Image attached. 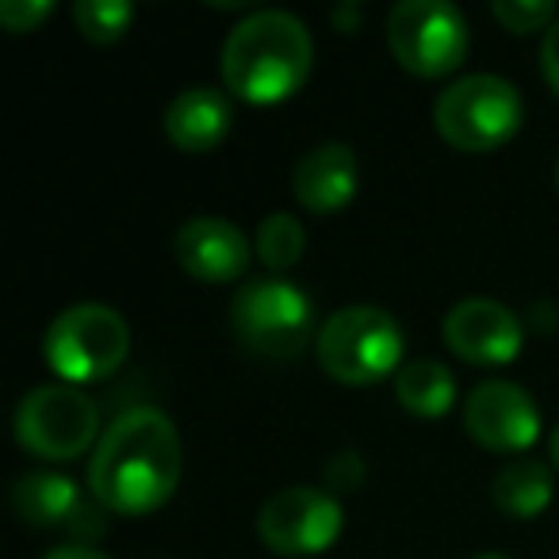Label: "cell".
<instances>
[{"label":"cell","instance_id":"obj_23","mask_svg":"<svg viewBox=\"0 0 559 559\" xmlns=\"http://www.w3.org/2000/svg\"><path fill=\"white\" fill-rule=\"evenodd\" d=\"M540 73H544V81L559 93V20L544 32V39H540Z\"/></svg>","mask_w":559,"mask_h":559},{"label":"cell","instance_id":"obj_12","mask_svg":"<svg viewBox=\"0 0 559 559\" xmlns=\"http://www.w3.org/2000/svg\"><path fill=\"white\" fill-rule=\"evenodd\" d=\"M173 249H177L180 269L203 284H230V280L246 276L249 269L246 234L215 215H200L180 226Z\"/></svg>","mask_w":559,"mask_h":559},{"label":"cell","instance_id":"obj_19","mask_svg":"<svg viewBox=\"0 0 559 559\" xmlns=\"http://www.w3.org/2000/svg\"><path fill=\"white\" fill-rule=\"evenodd\" d=\"M134 20V9L127 0H78L73 4V24L96 47H111L127 35Z\"/></svg>","mask_w":559,"mask_h":559},{"label":"cell","instance_id":"obj_24","mask_svg":"<svg viewBox=\"0 0 559 559\" xmlns=\"http://www.w3.org/2000/svg\"><path fill=\"white\" fill-rule=\"evenodd\" d=\"M43 559H108L104 551H96L93 544H66V548L47 551Z\"/></svg>","mask_w":559,"mask_h":559},{"label":"cell","instance_id":"obj_20","mask_svg":"<svg viewBox=\"0 0 559 559\" xmlns=\"http://www.w3.org/2000/svg\"><path fill=\"white\" fill-rule=\"evenodd\" d=\"M490 16L513 35H525V32H540V27L556 24V4L548 0H495L490 4Z\"/></svg>","mask_w":559,"mask_h":559},{"label":"cell","instance_id":"obj_8","mask_svg":"<svg viewBox=\"0 0 559 559\" xmlns=\"http://www.w3.org/2000/svg\"><path fill=\"white\" fill-rule=\"evenodd\" d=\"M100 433V411L85 391L47 383L24 395L16 411V437L39 460H78Z\"/></svg>","mask_w":559,"mask_h":559},{"label":"cell","instance_id":"obj_13","mask_svg":"<svg viewBox=\"0 0 559 559\" xmlns=\"http://www.w3.org/2000/svg\"><path fill=\"white\" fill-rule=\"evenodd\" d=\"M357 154L345 142H322L311 154L299 157L296 177H292V192H296L299 207L311 215H334V211L349 207L357 195Z\"/></svg>","mask_w":559,"mask_h":559},{"label":"cell","instance_id":"obj_11","mask_svg":"<svg viewBox=\"0 0 559 559\" xmlns=\"http://www.w3.org/2000/svg\"><path fill=\"white\" fill-rule=\"evenodd\" d=\"M444 345L467 365H510L525 345L521 319L498 299H460L444 319Z\"/></svg>","mask_w":559,"mask_h":559},{"label":"cell","instance_id":"obj_22","mask_svg":"<svg viewBox=\"0 0 559 559\" xmlns=\"http://www.w3.org/2000/svg\"><path fill=\"white\" fill-rule=\"evenodd\" d=\"M365 479V460L357 452H337L326 467V490H357Z\"/></svg>","mask_w":559,"mask_h":559},{"label":"cell","instance_id":"obj_14","mask_svg":"<svg viewBox=\"0 0 559 559\" xmlns=\"http://www.w3.org/2000/svg\"><path fill=\"white\" fill-rule=\"evenodd\" d=\"M230 123H234L230 100L203 85L177 93L169 108H165V134L185 154H207V150H215L230 134Z\"/></svg>","mask_w":559,"mask_h":559},{"label":"cell","instance_id":"obj_17","mask_svg":"<svg viewBox=\"0 0 559 559\" xmlns=\"http://www.w3.org/2000/svg\"><path fill=\"white\" fill-rule=\"evenodd\" d=\"M395 399L414 418H441L456 403V380L441 360H414L399 368Z\"/></svg>","mask_w":559,"mask_h":559},{"label":"cell","instance_id":"obj_4","mask_svg":"<svg viewBox=\"0 0 559 559\" xmlns=\"http://www.w3.org/2000/svg\"><path fill=\"white\" fill-rule=\"evenodd\" d=\"M314 353L330 380L365 388L391 376L403 360V330L383 307H345L322 322Z\"/></svg>","mask_w":559,"mask_h":559},{"label":"cell","instance_id":"obj_28","mask_svg":"<svg viewBox=\"0 0 559 559\" xmlns=\"http://www.w3.org/2000/svg\"><path fill=\"white\" fill-rule=\"evenodd\" d=\"M556 185H559V165H556Z\"/></svg>","mask_w":559,"mask_h":559},{"label":"cell","instance_id":"obj_16","mask_svg":"<svg viewBox=\"0 0 559 559\" xmlns=\"http://www.w3.org/2000/svg\"><path fill=\"white\" fill-rule=\"evenodd\" d=\"M551 490L556 483H551V467L544 460H510L490 483V502L506 518L528 521L548 510Z\"/></svg>","mask_w":559,"mask_h":559},{"label":"cell","instance_id":"obj_1","mask_svg":"<svg viewBox=\"0 0 559 559\" xmlns=\"http://www.w3.org/2000/svg\"><path fill=\"white\" fill-rule=\"evenodd\" d=\"M185 472V449L169 414L157 406L123 411L96 441L88 490L108 513L142 518L162 510Z\"/></svg>","mask_w":559,"mask_h":559},{"label":"cell","instance_id":"obj_5","mask_svg":"<svg viewBox=\"0 0 559 559\" xmlns=\"http://www.w3.org/2000/svg\"><path fill=\"white\" fill-rule=\"evenodd\" d=\"M230 326L241 349L261 360H296L314 330L311 299L280 276L246 280L234 296Z\"/></svg>","mask_w":559,"mask_h":559},{"label":"cell","instance_id":"obj_21","mask_svg":"<svg viewBox=\"0 0 559 559\" xmlns=\"http://www.w3.org/2000/svg\"><path fill=\"white\" fill-rule=\"evenodd\" d=\"M55 12L50 0H4L0 4V24L9 27L12 35H27Z\"/></svg>","mask_w":559,"mask_h":559},{"label":"cell","instance_id":"obj_18","mask_svg":"<svg viewBox=\"0 0 559 559\" xmlns=\"http://www.w3.org/2000/svg\"><path fill=\"white\" fill-rule=\"evenodd\" d=\"M253 246H257V257L264 261V269L288 272L292 264H299V257H304L307 230L288 211H272V215H264V223L257 226Z\"/></svg>","mask_w":559,"mask_h":559},{"label":"cell","instance_id":"obj_9","mask_svg":"<svg viewBox=\"0 0 559 559\" xmlns=\"http://www.w3.org/2000/svg\"><path fill=\"white\" fill-rule=\"evenodd\" d=\"M342 502L322 487H284L261 506L257 533L276 556H322L342 536Z\"/></svg>","mask_w":559,"mask_h":559},{"label":"cell","instance_id":"obj_15","mask_svg":"<svg viewBox=\"0 0 559 559\" xmlns=\"http://www.w3.org/2000/svg\"><path fill=\"white\" fill-rule=\"evenodd\" d=\"M12 510L24 525L55 528L70 525L73 513L81 510V495L70 475L58 472H32L12 487Z\"/></svg>","mask_w":559,"mask_h":559},{"label":"cell","instance_id":"obj_2","mask_svg":"<svg viewBox=\"0 0 559 559\" xmlns=\"http://www.w3.org/2000/svg\"><path fill=\"white\" fill-rule=\"evenodd\" d=\"M314 43L292 12H249L223 47V81L246 104H280L311 78Z\"/></svg>","mask_w":559,"mask_h":559},{"label":"cell","instance_id":"obj_10","mask_svg":"<svg viewBox=\"0 0 559 559\" xmlns=\"http://www.w3.org/2000/svg\"><path fill=\"white\" fill-rule=\"evenodd\" d=\"M464 429L490 452H521L540 437V411L521 383L487 380L464 399Z\"/></svg>","mask_w":559,"mask_h":559},{"label":"cell","instance_id":"obj_27","mask_svg":"<svg viewBox=\"0 0 559 559\" xmlns=\"http://www.w3.org/2000/svg\"><path fill=\"white\" fill-rule=\"evenodd\" d=\"M475 559H506V556H498V551H487V556H475Z\"/></svg>","mask_w":559,"mask_h":559},{"label":"cell","instance_id":"obj_25","mask_svg":"<svg viewBox=\"0 0 559 559\" xmlns=\"http://www.w3.org/2000/svg\"><path fill=\"white\" fill-rule=\"evenodd\" d=\"M357 20H360L357 4H349V9H337L334 12V27H342V32H357Z\"/></svg>","mask_w":559,"mask_h":559},{"label":"cell","instance_id":"obj_6","mask_svg":"<svg viewBox=\"0 0 559 559\" xmlns=\"http://www.w3.org/2000/svg\"><path fill=\"white\" fill-rule=\"evenodd\" d=\"M131 353V326L104 304L66 307L43 337V357L62 383H96L123 368Z\"/></svg>","mask_w":559,"mask_h":559},{"label":"cell","instance_id":"obj_3","mask_svg":"<svg viewBox=\"0 0 559 559\" xmlns=\"http://www.w3.org/2000/svg\"><path fill=\"white\" fill-rule=\"evenodd\" d=\"M521 119H525L521 93L495 73L452 81L433 104V123L441 139L464 154H487L506 146L521 131Z\"/></svg>","mask_w":559,"mask_h":559},{"label":"cell","instance_id":"obj_26","mask_svg":"<svg viewBox=\"0 0 559 559\" xmlns=\"http://www.w3.org/2000/svg\"><path fill=\"white\" fill-rule=\"evenodd\" d=\"M551 467L559 472V426L551 429Z\"/></svg>","mask_w":559,"mask_h":559},{"label":"cell","instance_id":"obj_7","mask_svg":"<svg viewBox=\"0 0 559 559\" xmlns=\"http://www.w3.org/2000/svg\"><path fill=\"white\" fill-rule=\"evenodd\" d=\"M388 50L414 78H449L467 58V20L444 0H403L388 12Z\"/></svg>","mask_w":559,"mask_h":559}]
</instances>
